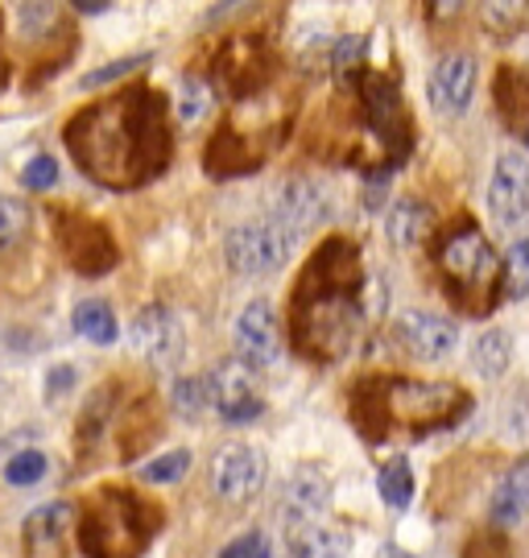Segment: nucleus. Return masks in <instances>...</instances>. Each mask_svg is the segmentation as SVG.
<instances>
[{"label":"nucleus","mask_w":529,"mask_h":558,"mask_svg":"<svg viewBox=\"0 0 529 558\" xmlns=\"http://www.w3.org/2000/svg\"><path fill=\"white\" fill-rule=\"evenodd\" d=\"M67 154L108 191H141L175 161L170 100L149 83H129L104 100L83 104L62 124Z\"/></svg>","instance_id":"f257e3e1"},{"label":"nucleus","mask_w":529,"mask_h":558,"mask_svg":"<svg viewBox=\"0 0 529 558\" xmlns=\"http://www.w3.org/2000/svg\"><path fill=\"white\" fill-rule=\"evenodd\" d=\"M335 92L318 104L306 145L314 158L360 170L364 179H389L413 154V112L401 96V75L389 71H348L335 75Z\"/></svg>","instance_id":"f03ea898"},{"label":"nucleus","mask_w":529,"mask_h":558,"mask_svg":"<svg viewBox=\"0 0 529 558\" xmlns=\"http://www.w3.org/2000/svg\"><path fill=\"white\" fill-rule=\"evenodd\" d=\"M373 311L360 240H318L290 290V343L298 356L318 368L339 364L369 331Z\"/></svg>","instance_id":"7ed1b4c3"},{"label":"nucleus","mask_w":529,"mask_h":558,"mask_svg":"<svg viewBox=\"0 0 529 558\" xmlns=\"http://www.w3.org/2000/svg\"><path fill=\"white\" fill-rule=\"evenodd\" d=\"M476 410L471 389L455 380H418L397 377V373H364L348 389V418L364 442L397 439H431V435H452L464 426Z\"/></svg>","instance_id":"20e7f679"},{"label":"nucleus","mask_w":529,"mask_h":558,"mask_svg":"<svg viewBox=\"0 0 529 558\" xmlns=\"http://www.w3.org/2000/svg\"><path fill=\"white\" fill-rule=\"evenodd\" d=\"M434 269L443 281V294L455 302V311H464L468 319H484L501 302V257L484 236V228L459 216L452 220L431 244Z\"/></svg>","instance_id":"39448f33"},{"label":"nucleus","mask_w":529,"mask_h":558,"mask_svg":"<svg viewBox=\"0 0 529 558\" xmlns=\"http://www.w3.org/2000/svg\"><path fill=\"white\" fill-rule=\"evenodd\" d=\"M166 525L161 505L124 484H104L79 518V546L87 558H145Z\"/></svg>","instance_id":"423d86ee"},{"label":"nucleus","mask_w":529,"mask_h":558,"mask_svg":"<svg viewBox=\"0 0 529 558\" xmlns=\"http://www.w3.org/2000/svg\"><path fill=\"white\" fill-rule=\"evenodd\" d=\"M290 108L277 104V108H265V112H253V100L240 104L236 112L224 117L207 149H203V170L207 179L228 182V179H249L256 174L265 161L274 158V149L290 137Z\"/></svg>","instance_id":"0eeeda50"},{"label":"nucleus","mask_w":529,"mask_h":558,"mask_svg":"<svg viewBox=\"0 0 529 558\" xmlns=\"http://www.w3.org/2000/svg\"><path fill=\"white\" fill-rule=\"evenodd\" d=\"M50 228L59 240L62 260L75 269L79 278H108L120 265V244L112 240V228L99 223L96 216L55 203L50 207Z\"/></svg>","instance_id":"6e6552de"},{"label":"nucleus","mask_w":529,"mask_h":558,"mask_svg":"<svg viewBox=\"0 0 529 558\" xmlns=\"http://www.w3.org/2000/svg\"><path fill=\"white\" fill-rule=\"evenodd\" d=\"M277 46L269 38H228L216 50L212 62V87H219L224 96H232L236 104H249L256 96H265L277 80Z\"/></svg>","instance_id":"1a4fd4ad"},{"label":"nucleus","mask_w":529,"mask_h":558,"mask_svg":"<svg viewBox=\"0 0 529 558\" xmlns=\"http://www.w3.org/2000/svg\"><path fill=\"white\" fill-rule=\"evenodd\" d=\"M290 253H294V240L286 236L269 216L240 223L224 236V260L240 278H269L277 269H286Z\"/></svg>","instance_id":"9d476101"},{"label":"nucleus","mask_w":529,"mask_h":558,"mask_svg":"<svg viewBox=\"0 0 529 558\" xmlns=\"http://www.w3.org/2000/svg\"><path fill=\"white\" fill-rule=\"evenodd\" d=\"M129 339H133V348H137V356L157 368V373H175L182 356H187V331H182V323L170 306H161V302H149V306H141L133 323H129Z\"/></svg>","instance_id":"9b49d317"},{"label":"nucleus","mask_w":529,"mask_h":558,"mask_svg":"<svg viewBox=\"0 0 529 558\" xmlns=\"http://www.w3.org/2000/svg\"><path fill=\"white\" fill-rule=\"evenodd\" d=\"M332 216V195L318 179H306V174H294L286 179L274 191V203H269V220L286 232L290 240L311 236L314 228H323Z\"/></svg>","instance_id":"f8f14e48"},{"label":"nucleus","mask_w":529,"mask_h":558,"mask_svg":"<svg viewBox=\"0 0 529 558\" xmlns=\"http://www.w3.org/2000/svg\"><path fill=\"white\" fill-rule=\"evenodd\" d=\"M265 472H269V459L261 456L256 447H249V442H228L212 459V488L228 505H249L265 488Z\"/></svg>","instance_id":"ddd939ff"},{"label":"nucleus","mask_w":529,"mask_h":558,"mask_svg":"<svg viewBox=\"0 0 529 558\" xmlns=\"http://www.w3.org/2000/svg\"><path fill=\"white\" fill-rule=\"evenodd\" d=\"M393 343L406 352V356L434 364V360H447L459 343V327L434 311H401L393 319Z\"/></svg>","instance_id":"4468645a"},{"label":"nucleus","mask_w":529,"mask_h":558,"mask_svg":"<svg viewBox=\"0 0 529 558\" xmlns=\"http://www.w3.org/2000/svg\"><path fill=\"white\" fill-rule=\"evenodd\" d=\"M281 356V323L277 311L265 299L249 302L240 315H236V360L249 364L253 373L277 364Z\"/></svg>","instance_id":"2eb2a0df"},{"label":"nucleus","mask_w":529,"mask_h":558,"mask_svg":"<svg viewBox=\"0 0 529 558\" xmlns=\"http://www.w3.org/2000/svg\"><path fill=\"white\" fill-rule=\"evenodd\" d=\"M71 525H75V505L67 500H46L29 518L21 521V558H71Z\"/></svg>","instance_id":"dca6fc26"},{"label":"nucleus","mask_w":529,"mask_h":558,"mask_svg":"<svg viewBox=\"0 0 529 558\" xmlns=\"http://www.w3.org/2000/svg\"><path fill=\"white\" fill-rule=\"evenodd\" d=\"M476 80H480V66H476V54L468 50H452L434 62L431 83H426V96H431V108H438L443 117H459L468 112L471 96H476Z\"/></svg>","instance_id":"f3484780"},{"label":"nucleus","mask_w":529,"mask_h":558,"mask_svg":"<svg viewBox=\"0 0 529 558\" xmlns=\"http://www.w3.org/2000/svg\"><path fill=\"white\" fill-rule=\"evenodd\" d=\"M216 377V414L232 426H244V422H256L265 414V398H261V373H253L249 364L240 360H228Z\"/></svg>","instance_id":"a211bd4d"},{"label":"nucleus","mask_w":529,"mask_h":558,"mask_svg":"<svg viewBox=\"0 0 529 558\" xmlns=\"http://www.w3.org/2000/svg\"><path fill=\"white\" fill-rule=\"evenodd\" d=\"M489 211L501 228H517L529 216V161L521 154H501L492 166Z\"/></svg>","instance_id":"6ab92c4d"},{"label":"nucleus","mask_w":529,"mask_h":558,"mask_svg":"<svg viewBox=\"0 0 529 558\" xmlns=\"http://www.w3.org/2000/svg\"><path fill=\"white\" fill-rule=\"evenodd\" d=\"M492 104L496 117L517 141H529V71L521 66H496L492 80Z\"/></svg>","instance_id":"aec40b11"},{"label":"nucleus","mask_w":529,"mask_h":558,"mask_svg":"<svg viewBox=\"0 0 529 558\" xmlns=\"http://www.w3.org/2000/svg\"><path fill=\"white\" fill-rule=\"evenodd\" d=\"M117 401H120L117 380L99 385L96 393L83 401V414H79V422H75V456H79V463H92V456L99 451V439H104L108 422L117 418V410H120Z\"/></svg>","instance_id":"412c9836"},{"label":"nucleus","mask_w":529,"mask_h":558,"mask_svg":"<svg viewBox=\"0 0 529 558\" xmlns=\"http://www.w3.org/2000/svg\"><path fill=\"white\" fill-rule=\"evenodd\" d=\"M327 505H332V480L311 463L294 468L286 484V521H323Z\"/></svg>","instance_id":"4be33fe9"},{"label":"nucleus","mask_w":529,"mask_h":558,"mask_svg":"<svg viewBox=\"0 0 529 558\" xmlns=\"http://www.w3.org/2000/svg\"><path fill=\"white\" fill-rule=\"evenodd\" d=\"M286 546L290 558H344L352 550V538L327 521H286Z\"/></svg>","instance_id":"5701e85b"},{"label":"nucleus","mask_w":529,"mask_h":558,"mask_svg":"<svg viewBox=\"0 0 529 558\" xmlns=\"http://www.w3.org/2000/svg\"><path fill=\"white\" fill-rule=\"evenodd\" d=\"M385 236L393 248H418L426 236H434V211L418 195L393 199L389 216H385Z\"/></svg>","instance_id":"b1692460"},{"label":"nucleus","mask_w":529,"mask_h":558,"mask_svg":"<svg viewBox=\"0 0 529 558\" xmlns=\"http://www.w3.org/2000/svg\"><path fill=\"white\" fill-rule=\"evenodd\" d=\"M157 430H161V405L157 398H137L129 410H124V418H120V459L129 463V459H137L149 442L157 439Z\"/></svg>","instance_id":"393cba45"},{"label":"nucleus","mask_w":529,"mask_h":558,"mask_svg":"<svg viewBox=\"0 0 529 558\" xmlns=\"http://www.w3.org/2000/svg\"><path fill=\"white\" fill-rule=\"evenodd\" d=\"M170 405L178 418L199 422L216 414V377L212 373H195V377H178L170 389Z\"/></svg>","instance_id":"a878e982"},{"label":"nucleus","mask_w":529,"mask_h":558,"mask_svg":"<svg viewBox=\"0 0 529 558\" xmlns=\"http://www.w3.org/2000/svg\"><path fill=\"white\" fill-rule=\"evenodd\" d=\"M471 364H476V373L480 377H501V373H509L513 364V336L505 327H489V331H480L476 343H471Z\"/></svg>","instance_id":"bb28decb"},{"label":"nucleus","mask_w":529,"mask_h":558,"mask_svg":"<svg viewBox=\"0 0 529 558\" xmlns=\"http://www.w3.org/2000/svg\"><path fill=\"white\" fill-rule=\"evenodd\" d=\"M34 232V207L17 195H0V257H13L25 248V240Z\"/></svg>","instance_id":"cd10ccee"},{"label":"nucleus","mask_w":529,"mask_h":558,"mask_svg":"<svg viewBox=\"0 0 529 558\" xmlns=\"http://www.w3.org/2000/svg\"><path fill=\"white\" fill-rule=\"evenodd\" d=\"M38 50H41V59L29 62V87L34 83H46L59 66H67V62L75 59V50H79V38H75V29L62 21L59 29L50 34L46 41H38Z\"/></svg>","instance_id":"c85d7f7f"},{"label":"nucleus","mask_w":529,"mask_h":558,"mask_svg":"<svg viewBox=\"0 0 529 558\" xmlns=\"http://www.w3.org/2000/svg\"><path fill=\"white\" fill-rule=\"evenodd\" d=\"M75 331L87 343H96V348H112L120 336V323L117 315H112V306L108 302H99V299H87V302H79L75 306Z\"/></svg>","instance_id":"c756f323"},{"label":"nucleus","mask_w":529,"mask_h":558,"mask_svg":"<svg viewBox=\"0 0 529 558\" xmlns=\"http://www.w3.org/2000/svg\"><path fill=\"white\" fill-rule=\"evenodd\" d=\"M480 25H484V34H492L496 41H509L529 25V4H521V0L480 4Z\"/></svg>","instance_id":"7c9ffc66"},{"label":"nucleus","mask_w":529,"mask_h":558,"mask_svg":"<svg viewBox=\"0 0 529 558\" xmlns=\"http://www.w3.org/2000/svg\"><path fill=\"white\" fill-rule=\"evenodd\" d=\"M376 488H381V500L389 505L393 513L410 509V500H413V472H410V459H406V456L389 459V463L381 468V476H376Z\"/></svg>","instance_id":"2f4dec72"},{"label":"nucleus","mask_w":529,"mask_h":558,"mask_svg":"<svg viewBox=\"0 0 529 558\" xmlns=\"http://www.w3.org/2000/svg\"><path fill=\"white\" fill-rule=\"evenodd\" d=\"M529 299V236L517 240L501 260V302Z\"/></svg>","instance_id":"473e14b6"},{"label":"nucleus","mask_w":529,"mask_h":558,"mask_svg":"<svg viewBox=\"0 0 529 558\" xmlns=\"http://www.w3.org/2000/svg\"><path fill=\"white\" fill-rule=\"evenodd\" d=\"M212 100H216V87H212V80L207 75H187L182 80V87H178V117L182 120H199L212 112Z\"/></svg>","instance_id":"72a5a7b5"},{"label":"nucleus","mask_w":529,"mask_h":558,"mask_svg":"<svg viewBox=\"0 0 529 558\" xmlns=\"http://www.w3.org/2000/svg\"><path fill=\"white\" fill-rule=\"evenodd\" d=\"M364 62H369V38H364V34L332 38V46H327V71L348 75V71H360Z\"/></svg>","instance_id":"f704fd0d"},{"label":"nucleus","mask_w":529,"mask_h":558,"mask_svg":"<svg viewBox=\"0 0 529 558\" xmlns=\"http://www.w3.org/2000/svg\"><path fill=\"white\" fill-rule=\"evenodd\" d=\"M46 472H50V459L41 456L38 447H25V451L9 456V463H4V480H9L13 488H29V484H41V480H46Z\"/></svg>","instance_id":"c9c22d12"},{"label":"nucleus","mask_w":529,"mask_h":558,"mask_svg":"<svg viewBox=\"0 0 529 558\" xmlns=\"http://www.w3.org/2000/svg\"><path fill=\"white\" fill-rule=\"evenodd\" d=\"M17 21H21V34H25V41H34V46H38V41H46L62 25L59 4H21Z\"/></svg>","instance_id":"e433bc0d"},{"label":"nucleus","mask_w":529,"mask_h":558,"mask_svg":"<svg viewBox=\"0 0 529 558\" xmlns=\"http://www.w3.org/2000/svg\"><path fill=\"white\" fill-rule=\"evenodd\" d=\"M187 472H191V451H166V456L149 459L137 476L145 484H178Z\"/></svg>","instance_id":"4c0bfd02"},{"label":"nucleus","mask_w":529,"mask_h":558,"mask_svg":"<svg viewBox=\"0 0 529 558\" xmlns=\"http://www.w3.org/2000/svg\"><path fill=\"white\" fill-rule=\"evenodd\" d=\"M464 558H513L509 538L501 530H480L464 542Z\"/></svg>","instance_id":"58836bf2"},{"label":"nucleus","mask_w":529,"mask_h":558,"mask_svg":"<svg viewBox=\"0 0 529 558\" xmlns=\"http://www.w3.org/2000/svg\"><path fill=\"white\" fill-rule=\"evenodd\" d=\"M149 66V54H129V59H117L108 62V66H99L92 75H83V87H99V83H117L124 75H133V71H145Z\"/></svg>","instance_id":"ea45409f"},{"label":"nucleus","mask_w":529,"mask_h":558,"mask_svg":"<svg viewBox=\"0 0 529 558\" xmlns=\"http://www.w3.org/2000/svg\"><path fill=\"white\" fill-rule=\"evenodd\" d=\"M21 182H25L29 191H50V186L59 182V161L50 158V154L29 158V161H25V170H21Z\"/></svg>","instance_id":"a19ab883"},{"label":"nucleus","mask_w":529,"mask_h":558,"mask_svg":"<svg viewBox=\"0 0 529 558\" xmlns=\"http://www.w3.org/2000/svg\"><path fill=\"white\" fill-rule=\"evenodd\" d=\"M521 518H526L521 500L513 497L505 484H496V493H492V525H517Z\"/></svg>","instance_id":"79ce46f5"},{"label":"nucleus","mask_w":529,"mask_h":558,"mask_svg":"<svg viewBox=\"0 0 529 558\" xmlns=\"http://www.w3.org/2000/svg\"><path fill=\"white\" fill-rule=\"evenodd\" d=\"M219 558H269V538L265 534H244V538L228 542L224 550H219Z\"/></svg>","instance_id":"37998d69"},{"label":"nucleus","mask_w":529,"mask_h":558,"mask_svg":"<svg viewBox=\"0 0 529 558\" xmlns=\"http://www.w3.org/2000/svg\"><path fill=\"white\" fill-rule=\"evenodd\" d=\"M79 373L71 368V364H59V368H50L46 373V401H62L71 389H75Z\"/></svg>","instance_id":"c03bdc74"},{"label":"nucleus","mask_w":529,"mask_h":558,"mask_svg":"<svg viewBox=\"0 0 529 558\" xmlns=\"http://www.w3.org/2000/svg\"><path fill=\"white\" fill-rule=\"evenodd\" d=\"M505 488H509L513 497L521 500V509L529 513V456L526 459H517L509 472H505V480H501Z\"/></svg>","instance_id":"a18cd8bd"},{"label":"nucleus","mask_w":529,"mask_h":558,"mask_svg":"<svg viewBox=\"0 0 529 558\" xmlns=\"http://www.w3.org/2000/svg\"><path fill=\"white\" fill-rule=\"evenodd\" d=\"M385 186H389V179H373L364 191H360V203H364V211H376V203L385 199Z\"/></svg>","instance_id":"49530a36"},{"label":"nucleus","mask_w":529,"mask_h":558,"mask_svg":"<svg viewBox=\"0 0 529 558\" xmlns=\"http://www.w3.org/2000/svg\"><path fill=\"white\" fill-rule=\"evenodd\" d=\"M71 9H79V13H87V17H96V13H108L112 4H108V0H79V4H71Z\"/></svg>","instance_id":"de8ad7c7"},{"label":"nucleus","mask_w":529,"mask_h":558,"mask_svg":"<svg viewBox=\"0 0 529 558\" xmlns=\"http://www.w3.org/2000/svg\"><path fill=\"white\" fill-rule=\"evenodd\" d=\"M4 83H9V62H4V50H0V92H4Z\"/></svg>","instance_id":"09e8293b"},{"label":"nucleus","mask_w":529,"mask_h":558,"mask_svg":"<svg viewBox=\"0 0 529 558\" xmlns=\"http://www.w3.org/2000/svg\"><path fill=\"white\" fill-rule=\"evenodd\" d=\"M393 555H397V558H413V555H406V550H393Z\"/></svg>","instance_id":"8fccbe9b"},{"label":"nucleus","mask_w":529,"mask_h":558,"mask_svg":"<svg viewBox=\"0 0 529 558\" xmlns=\"http://www.w3.org/2000/svg\"><path fill=\"white\" fill-rule=\"evenodd\" d=\"M385 558H397V555H393V550H389V555H385Z\"/></svg>","instance_id":"3c124183"}]
</instances>
